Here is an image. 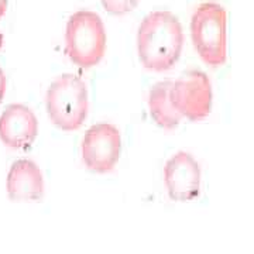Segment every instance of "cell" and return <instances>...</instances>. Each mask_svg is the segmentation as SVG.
I'll return each mask as SVG.
<instances>
[{
  "label": "cell",
  "mask_w": 254,
  "mask_h": 254,
  "mask_svg": "<svg viewBox=\"0 0 254 254\" xmlns=\"http://www.w3.org/2000/svg\"><path fill=\"white\" fill-rule=\"evenodd\" d=\"M184 31L178 17L168 10L147 14L137 33V53L144 68L155 72L171 69L181 57Z\"/></svg>",
  "instance_id": "6da1fadb"
},
{
  "label": "cell",
  "mask_w": 254,
  "mask_h": 254,
  "mask_svg": "<svg viewBox=\"0 0 254 254\" xmlns=\"http://www.w3.org/2000/svg\"><path fill=\"white\" fill-rule=\"evenodd\" d=\"M65 48L69 60L79 68L88 69L100 63L106 51V30L98 13H73L66 23Z\"/></svg>",
  "instance_id": "7a4b0ae2"
},
{
  "label": "cell",
  "mask_w": 254,
  "mask_h": 254,
  "mask_svg": "<svg viewBox=\"0 0 254 254\" xmlns=\"http://www.w3.org/2000/svg\"><path fill=\"white\" fill-rule=\"evenodd\" d=\"M50 120L64 131H73L83 125L88 116V89L85 82L72 73L55 79L46 95Z\"/></svg>",
  "instance_id": "3957f363"
},
{
  "label": "cell",
  "mask_w": 254,
  "mask_h": 254,
  "mask_svg": "<svg viewBox=\"0 0 254 254\" xmlns=\"http://www.w3.org/2000/svg\"><path fill=\"white\" fill-rule=\"evenodd\" d=\"M190 37L196 53L210 66L226 63V10L218 3H202L190 18Z\"/></svg>",
  "instance_id": "277c9868"
},
{
  "label": "cell",
  "mask_w": 254,
  "mask_h": 254,
  "mask_svg": "<svg viewBox=\"0 0 254 254\" xmlns=\"http://www.w3.org/2000/svg\"><path fill=\"white\" fill-rule=\"evenodd\" d=\"M170 98L182 118L198 122L212 110V85L208 75L199 69H190L173 82Z\"/></svg>",
  "instance_id": "5b68a950"
},
{
  "label": "cell",
  "mask_w": 254,
  "mask_h": 254,
  "mask_svg": "<svg viewBox=\"0 0 254 254\" xmlns=\"http://www.w3.org/2000/svg\"><path fill=\"white\" fill-rule=\"evenodd\" d=\"M122 153V137L119 128L110 123H98L85 133L82 140V160L98 174H106L115 168Z\"/></svg>",
  "instance_id": "8992f818"
},
{
  "label": "cell",
  "mask_w": 254,
  "mask_h": 254,
  "mask_svg": "<svg viewBox=\"0 0 254 254\" xmlns=\"http://www.w3.org/2000/svg\"><path fill=\"white\" fill-rule=\"evenodd\" d=\"M164 182L173 200L190 202L199 196L200 167L187 151L174 154L164 167Z\"/></svg>",
  "instance_id": "52a82bcc"
},
{
  "label": "cell",
  "mask_w": 254,
  "mask_h": 254,
  "mask_svg": "<svg viewBox=\"0 0 254 254\" xmlns=\"http://www.w3.org/2000/svg\"><path fill=\"white\" fill-rule=\"evenodd\" d=\"M38 134L34 112L20 103L9 105L0 116V140L10 148H28Z\"/></svg>",
  "instance_id": "ba28073f"
},
{
  "label": "cell",
  "mask_w": 254,
  "mask_h": 254,
  "mask_svg": "<svg viewBox=\"0 0 254 254\" xmlns=\"http://www.w3.org/2000/svg\"><path fill=\"white\" fill-rule=\"evenodd\" d=\"M7 195L14 202L41 200L44 178L40 167L31 160H17L10 167L6 181Z\"/></svg>",
  "instance_id": "9c48e42d"
},
{
  "label": "cell",
  "mask_w": 254,
  "mask_h": 254,
  "mask_svg": "<svg viewBox=\"0 0 254 254\" xmlns=\"http://www.w3.org/2000/svg\"><path fill=\"white\" fill-rule=\"evenodd\" d=\"M171 81L157 82L148 93V109L150 115L160 127L165 130H174L181 123L182 116L170 98Z\"/></svg>",
  "instance_id": "30bf717a"
},
{
  "label": "cell",
  "mask_w": 254,
  "mask_h": 254,
  "mask_svg": "<svg viewBox=\"0 0 254 254\" xmlns=\"http://www.w3.org/2000/svg\"><path fill=\"white\" fill-rule=\"evenodd\" d=\"M102 6L113 16H123L136 9L138 0H100Z\"/></svg>",
  "instance_id": "8fae6325"
},
{
  "label": "cell",
  "mask_w": 254,
  "mask_h": 254,
  "mask_svg": "<svg viewBox=\"0 0 254 254\" xmlns=\"http://www.w3.org/2000/svg\"><path fill=\"white\" fill-rule=\"evenodd\" d=\"M6 86H7V79H6V75L3 72V69L0 68V103H1V100L4 98Z\"/></svg>",
  "instance_id": "7c38bea8"
},
{
  "label": "cell",
  "mask_w": 254,
  "mask_h": 254,
  "mask_svg": "<svg viewBox=\"0 0 254 254\" xmlns=\"http://www.w3.org/2000/svg\"><path fill=\"white\" fill-rule=\"evenodd\" d=\"M7 4H9V0H0V20L7 11Z\"/></svg>",
  "instance_id": "4fadbf2b"
}]
</instances>
